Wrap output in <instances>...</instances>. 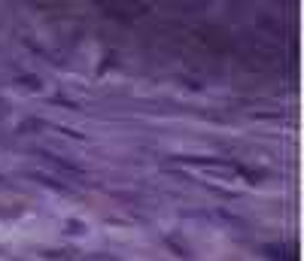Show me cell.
Instances as JSON below:
<instances>
[{
  "instance_id": "6da1fadb",
  "label": "cell",
  "mask_w": 304,
  "mask_h": 261,
  "mask_svg": "<svg viewBox=\"0 0 304 261\" xmlns=\"http://www.w3.org/2000/svg\"><path fill=\"white\" fill-rule=\"evenodd\" d=\"M67 231L70 234H85V225L82 222H67Z\"/></svg>"
},
{
  "instance_id": "7a4b0ae2",
  "label": "cell",
  "mask_w": 304,
  "mask_h": 261,
  "mask_svg": "<svg viewBox=\"0 0 304 261\" xmlns=\"http://www.w3.org/2000/svg\"><path fill=\"white\" fill-rule=\"evenodd\" d=\"M21 85H27V88H40V82H37L33 76H27V79H21Z\"/></svg>"
}]
</instances>
